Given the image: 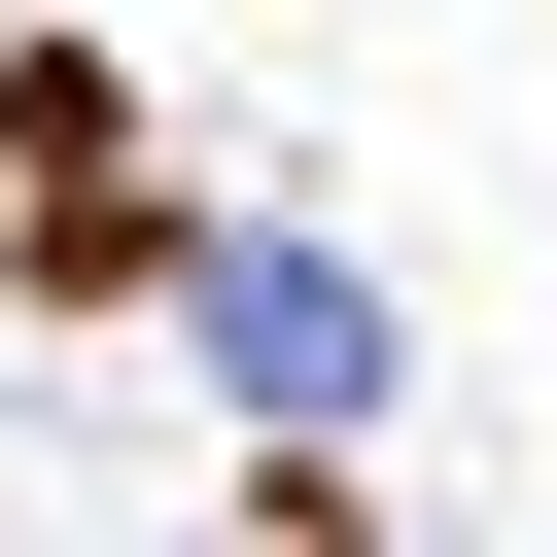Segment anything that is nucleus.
<instances>
[{
    "label": "nucleus",
    "instance_id": "1",
    "mask_svg": "<svg viewBox=\"0 0 557 557\" xmlns=\"http://www.w3.org/2000/svg\"><path fill=\"white\" fill-rule=\"evenodd\" d=\"M209 383L244 418H383V278L348 244H209Z\"/></svg>",
    "mask_w": 557,
    "mask_h": 557
}]
</instances>
